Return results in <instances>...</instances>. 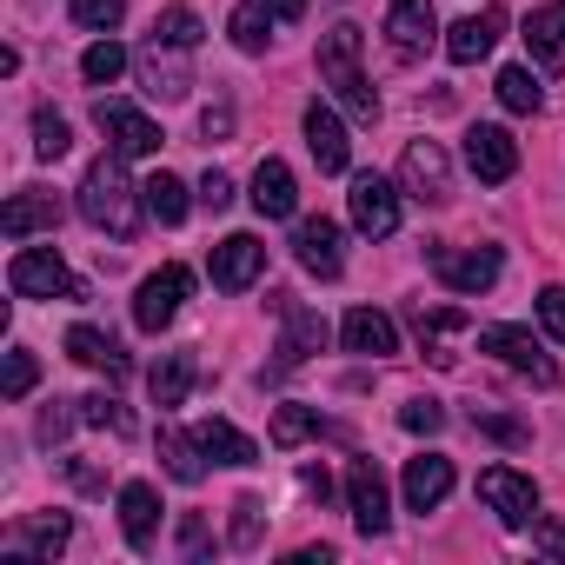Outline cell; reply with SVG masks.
Here are the masks:
<instances>
[{
    "instance_id": "6da1fadb",
    "label": "cell",
    "mask_w": 565,
    "mask_h": 565,
    "mask_svg": "<svg viewBox=\"0 0 565 565\" xmlns=\"http://www.w3.org/2000/svg\"><path fill=\"white\" fill-rule=\"evenodd\" d=\"M127 153H100L81 180V220L114 233V239H134L140 233V206H134V186H127Z\"/></svg>"
},
{
    "instance_id": "7a4b0ae2",
    "label": "cell",
    "mask_w": 565,
    "mask_h": 565,
    "mask_svg": "<svg viewBox=\"0 0 565 565\" xmlns=\"http://www.w3.org/2000/svg\"><path fill=\"white\" fill-rule=\"evenodd\" d=\"M320 81L340 94V107L353 114V120H380V94H373V81H366V67H360V28H327V41H320Z\"/></svg>"
},
{
    "instance_id": "3957f363",
    "label": "cell",
    "mask_w": 565,
    "mask_h": 565,
    "mask_svg": "<svg viewBox=\"0 0 565 565\" xmlns=\"http://www.w3.org/2000/svg\"><path fill=\"white\" fill-rule=\"evenodd\" d=\"M8 287L21 300H87V287L67 273V259L54 246H21L14 266H8Z\"/></svg>"
},
{
    "instance_id": "277c9868",
    "label": "cell",
    "mask_w": 565,
    "mask_h": 565,
    "mask_svg": "<svg viewBox=\"0 0 565 565\" xmlns=\"http://www.w3.org/2000/svg\"><path fill=\"white\" fill-rule=\"evenodd\" d=\"M426 266L446 279L452 294H486L492 279H499V266H505V253L499 246H433Z\"/></svg>"
},
{
    "instance_id": "5b68a950",
    "label": "cell",
    "mask_w": 565,
    "mask_h": 565,
    "mask_svg": "<svg viewBox=\"0 0 565 565\" xmlns=\"http://www.w3.org/2000/svg\"><path fill=\"white\" fill-rule=\"evenodd\" d=\"M479 353L505 360V366H512V373H525L532 386H558V366L545 360V347H539L525 327H486V333H479Z\"/></svg>"
},
{
    "instance_id": "8992f818",
    "label": "cell",
    "mask_w": 565,
    "mask_h": 565,
    "mask_svg": "<svg viewBox=\"0 0 565 565\" xmlns=\"http://www.w3.org/2000/svg\"><path fill=\"white\" fill-rule=\"evenodd\" d=\"M479 499L499 512V525H512V532H525L532 519H539V486L532 479H519L512 466H486L479 472Z\"/></svg>"
},
{
    "instance_id": "52a82bcc",
    "label": "cell",
    "mask_w": 565,
    "mask_h": 565,
    "mask_svg": "<svg viewBox=\"0 0 565 565\" xmlns=\"http://www.w3.org/2000/svg\"><path fill=\"white\" fill-rule=\"evenodd\" d=\"M186 294H193V273H186V266H160V273H147V279H140V300H134L140 333L173 327V313H180V300H186Z\"/></svg>"
},
{
    "instance_id": "ba28073f",
    "label": "cell",
    "mask_w": 565,
    "mask_h": 565,
    "mask_svg": "<svg viewBox=\"0 0 565 565\" xmlns=\"http://www.w3.org/2000/svg\"><path fill=\"white\" fill-rule=\"evenodd\" d=\"M273 307H279V320H287V333H279V360H273V373H294V366H307L320 347H327V320L320 313H307V307H294L287 294H273Z\"/></svg>"
},
{
    "instance_id": "9c48e42d",
    "label": "cell",
    "mask_w": 565,
    "mask_h": 565,
    "mask_svg": "<svg viewBox=\"0 0 565 565\" xmlns=\"http://www.w3.org/2000/svg\"><path fill=\"white\" fill-rule=\"evenodd\" d=\"M206 266H213V287H220V294H246L253 279L266 273V246H259L253 233H226Z\"/></svg>"
},
{
    "instance_id": "30bf717a",
    "label": "cell",
    "mask_w": 565,
    "mask_h": 565,
    "mask_svg": "<svg viewBox=\"0 0 565 565\" xmlns=\"http://www.w3.org/2000/svg\"><path fill=\"white\" fill-rule=\"evenodd\" d=\"M94 120H100V134L114 140V153H127V160L160 153V127H153L140 107H127V100H100V107H94Z\"/></svg>"
},
{
    "instance_id": "8fae6325",
    "label": "cell",
    "mask_w": 565,
    "mask_h": 565,
    "mask_svg": "<svg viewBox=\"0 0 565 565\" xmlns=\"http://www.w3.org/2000/svg\"><path fill=\"white\" fill-rule=\"evenodd\" d=\"M386 34H393V54H399V61H419V54L439 41L433 0H386Z\"/></svg>"
},
{
    "instance_id": "7c38bea8",
    "label": "cell",
    "mask_w": 565,
    "mask_h": 565,
    "mask_svg": "<svg viewBox=\"0 0 565 565\" xmlns=\"http://www.w3.org/2000/svg\"><path fill=\"white\" fill-rule=\"evenodd\" d=\"M353 226L366 239H393L399 233V193L380 180V173H360L353 180Z\"/></svg>"
},
{
    "instance_id": "4fadbf2b",
    "label": "cell",
    "mask_w": 565,
    "mask_h": 565,
    "mask_svg": "<svg viewBox=\"0 0 565 565\" xmlns=\"http://www.w3.org/2000/svg\"><path fill=\"white\" fill-rule=\"evenodd\" d=\"M347 499H353V525L366 532V539H380L386 532V472L373 466V459H353L347 466Z\"/></svg>"
},
{
    "instance_id": "5bb4252c",
    "label": "cell",
    "mask_w": 565,
    "mask_h": 565,
    "mask_svg": "<svg viewBox=\"0 0 565 565\" xmlns=\"http://www.w3.org/2000/svg\"><path fill=\"white\" fill-rule=\"evenodd\" d=\"M499 34H505V8L466 14V21L446 28V61H452V67H472V61H486V54L499 47Z\"/></svg>"
},
{
    "instance_id": "9a60e30c",
    "label": "cell",
    "mask_w": 565,
    "mask_h": 565,
    "mask_svg": "<svg viewBox=\"0 0 565 565\" xmlns=\"http://www.w3.org/2000/svg\"><path fill=\"white\" fill-rule=\"evenodd\" d=\"M466 167H472L486 186H505V180L519 173V147H512V134H505V127H472V134H466Z\"/></svg>"
},
{
    "instance_id": "2e32d148",
    "label": "cell",
    "mask_w": 565,
    "mask_h": 565,
    "mask_svg": "<svg viewBox=\"0 0 565 565\" xmlns=\"http://www.w3.org/2000/svg\"><path fill=\"white\" fill-rule=\"evenodd\" d=\"M399 180H406V193L413 200H446L452 193V173H446V153H439V140H413L406 147V160H399Z\"/></svg>"
},
{
    "instance_id": "e0dca14e",
    "label": "cell",
    "mask_w": 565,
    "mask_h": 565,
    "mask_svg": "<svg viewBox=\"0 0 565 565\" xmlns=\"http://www.w3.org/2000/svg\"><path fill=\"white\" fill-rule=\"evenodd\" d=\"M294 253H300V266L313 273V279H340L347 273V253H340V226L320 213V220H300V233H294Z\"/></svg>"
},
{
    "instance_id": "ac0fdd59",
    "label": "cell",
    "mask_w": 565,
    "mask_h": 565,
    "mask_svg": "<svg viewBox=\"0 0 565 565\" xmlns=\"http://www.w3.org/2000/svg\"><path fill=\"white\" fill-rule=\"evenodd\" d=\"M340 340H347V353H360V360H393V353H399V327H393L380 307H353L347 327H340Z\"/></svg>"
},
{
    "instance_id": "d6986e66",
    "label": "cell",
    "mask_w": 565,
    "mask_h": 565,
    "mask_svg": "<svg viewBox=\"0 0 565 565\" xmlns=\"http://www.w3.org/2000/svg\"><path fill=\"white\" fill-rule=\"evenodd\" d=\"M120 532H127L134 552H153V532H160V492H153L147 479L120 486Z\"/></svg>"
},
{
    "instance_id": "ffe728a7",
    "label": "cell",
    "mask_w": 565,
    "mask_h": 565,
    "mask_svg": "<svg viewBox=\"0 0 565 565\" xmlns=\"http://www.w3.org/2000/svg\"><path fill=\"white\" fill-rule=\"evenodd\" d=\"M54 226H61V200H54V193H41V186L14 193V200H8V213H0V233H8V239L54 233Z\"/></svg>"
},
{
    "instance_id": "44dd1931",
    "label": "cell",
    "mask_w": 565,
    "mask_h": 565,
    "mask_svg": "<svg viewBox=\"0 0 565 565\" xmlns=\"http://www.w3.org/2000/svg\"><path fill=\"white\" fill-rule=\"evenodd\" d=\"M446 492H452V459H446V452L406 459V505H413V512H433Z\"/></svg>"
},
{
    "instance_id": "7402d4cb",
    "label": "cell",
    "mask_w": 565,
    "mask_h": 565,
    "mask_svg": "<svg viewBox=\"0 0 565 565\" xmlns=\"http://www.w3.org/2000/svg\"><path fill=\"white\" fill-rule=\"evenodd\" d=\"M294 206H300V186H294L287 160H259V173H253V213L259 220H287Z\"/></svg>"
},
{
    "instance_id": "603a6c76",
    "label": "cell",
    "mask_w": 565,
    "mask_h": 565,
    "mask_svg": "<svg viewBox=\"0 0 565 565\" xmlns=\"http://www.w3.org/2000/svg\"><path fill=\"white\" fill-rule=\"evenodd\" d=\"M307 147H313V160H320V173H347V160H353V147H347V127L333 120V107H307Z\"/></svg>"
},
{
    "instance_id": "cb8c5ba5",
    "label": "cell",
    "mask_w": 565,
    "mask_h": 565,
    "mask_svg": "<svg viewBox=\"0 0 565 565\" xmlns=\"http://www.w3.org/2000/svg\"><path fill=\"white\" fill-rule=\"evenodd\" d=\"M525 47H532L539 67H565V0L525 14Z\"/></svg>"
},
{
    "instance_id": "d4e9b609",
    "label": "cell",
    "mask_w": 565,
    "mask_h": 565,
    "mask_svg": "<svg viewBox=\"0 0 565 565\" xmlns=\"http://www.w3.org/2000/svg\"><path fill=\"white\" fill-rule=\"evenodd\" d=\"M67 353H74L81 366L107 373V380H127V353H120V340L100 333V327H74V333H67Z\"/></svg>"
},
{
    "instance_id": "484cf974",
    "label": "cell",
    "mask_w": 565,
    "mask_h": 565,
    "mask_svg": "<svg viewBox=\"0 0 565 565\" xmlns=\"http://www.w3.org/2000/svg\"><path fill=\"white\" fill-rule=\"evenodd\" d=\"M173 54H180V47H160V41L140 54V87H147L153 100H180V94L193 87V81H186V67H180Z\"/></svg>"
},
{
    "instance_id": "4316f807",
    "label": "cell",
    "mask_w": 565,
    "mask_h": 565,
    "mask_svg": "<svg viewBox=\"0 0 565 565\" xmlns=\"http://www.w3.org/2000/svg\"><path fill=\"white\" fill-rule=\"evenodd\" d=\"M193 439H200V452H206L213 466H253V459H259V446H253L239 426H226V419H200Z\"/></svg>"
},
{
    "instance_id": "83f0119b",
    "label": "cell",
    "mask_w": 565,
    "mask_h": 565,
    "mask_svg": "<svg viewBox=\"0 0 565 565\" xmlns=\"http://www.w3.org/2000/svg\"><path fill=\"white\" fill-rule=\"evenodd\" d=\"M193 380H200L193 353H160V366L147 373V386H153V406H180V399L193 393Z\"/></svg>"
},
{
    "instance_id": "f1b7e54d",
    "label": "cell",
    "mask_w": 565,
    "mask_h": 565,
    "mask_svg": "<svg viewBox=\"0 0 565 565\" xmlns=\"http://www.w3.org/2000/svg\"><path fill=\"white\" fill-rule=\"evenodd\" d=\"M206 452H200V439H186L180 426H160V466H167V479H180V486H200L206 479V466H200Z\"/></svg>"
},
{
    "instance_id": "f546056e",
    "label": "cell",
    "mask_w": 565,
    "mask_h": 565,
    "mask_svg": "<svg viewBox=\"0 0 565 565\" xmlns=\"http://www.w3.org/2000/svg\"><path fill=\"white\" fill-rule=\"evenodd\" d=\"M67 539H74V519H67V512H41V519H21V525H14V552H41V558H54Z\"/></svg>"
},
{
    "instance_id": "4dcf8cb0",
    "label": "cell",
    "mask_w": 565,
    "mask_h": 565,
    "mask_svg": "<svg viewBox=\"0 0 565 565\" xmlns=\"http://www.w3.org/2000/svg\"><path fill=\"white\" fill-rule=\"evenodd\" d=\"M140 193H147V213H153L160 226H180V220H186V186H180L173 173H153Z\"/></svg>"
},
{
    "instance_id": "1f68e13d",
    "label": "cell",
    "mask_w": 565,
    "mask_h": 565,
    "mask_svg": "<svg viewBox=\"0 0 565 565\" xmlns=\"http://www.w3.org/2000/svg\"><path fill=\"white\" fill-rule=\"evenodd\" d=\"M466 327V313L459 307H419V340H426V353H433V366H452V353H446V333H459Z\"/></svg>"
},
{
    "instance_id": "d6a6232c",
    "label": "cell",
    "mask_w": 565,
    "mask_h": 565,
    "mask_svg": "<svg viewBox=\"0 0 565 565\" xmlns=\"http://www.w3.org/2000/svg\"><path fill=\"white\" fill-rule=\"evenodd\" d=\"M313 433H333L313 406H279V413H273V446H300V439H313Z\"/></svg>"
},
{
    "instance_id": "836d02e7",
    "label": "cell",
    "mask_w": 565,
    "mask_h": 565,
    "mask_svg": "<svg viewBox=\"0 0 565 565\" xmlns=\"http://www.w3.org/2000/svg\"><path fill=\"white\" fill-rule=\"evenodd\" d=\"M81 74H87L94 87H114V81L127 74V47H120L114 34H107V41H94V47L81 54Z\"/></svg>"
},
{
    "instance_id": "e575fe53",
    "label": "cell",
    "mask_w": 565,
    "mask_h": 565,
    "mask_svg": "<svg viewBox=\"0 0 565 565\" xmlns=\"http://www.w3.org/2000/svg\"><path fill=\"white\" fill-rule=\"evenodd\" d=\"M153 41H160V47L193 54V47H200V14H193V8H167V14L153 21Z\"/></svg>"
},
{
    "instance_id": "d590c367",
    "label": "cell",
    "mask_w": 565,
    "mask_h": 565,
    "mask_svg": "<svg viewBox=\"0 0 565 565\" xmlns=\"http://www.w3.org/2000/svg\"><path fill=\"white\" fill-rule=\"evenodd\" d=\"M226 34H233V47H239V54H266V41H273V21H266V8H233Z\"/></svg>"
},
{
    "instance_id": "8d00e7d4",
    "label": "cell",
    "mask_w": 565,
    "mask_h": 565,
    "mask_svg": "<svg viewBox=\"0 0 565 565\" xmlns=\"http://www.w3.org/2000/svg\"><path fill=\"white\" fill-rule=\"evenodd\" d=\"M74 406H81V419H87V426H107V433H120V439L134 433V413H127L114 393H87V399H74Z\"/></svg>"
},
{
    "instance_id": "74e56055",
    "label": "cell",
    "mask_w": 565,
    "mask_h": 565,
    "mask_svg": "<svg viewBox=\"0 0 565 565\" xmlns=\"http://www.w3.org/2000/svg\"><path fill=\"white\" fill-rule=\"evenodd\" d=\"M499 100H505L512 114H539V100H545V94H539L532 67H505V74H499Z\"/></svg>"
},
{
    "instance_id": "f35d334b",
    "label": "cell",
    "mask_w": 565,
    "mask_h": 565,
    "mask_svg": "<svg viewBox=\"0 0 565 565\" xmlns=\"http://www.w3.org/2000/svg\"><path fill=\"white\" fill-rule=\"evenodd\" d=\"M67 147H74V134H67V120H61L54 107H41V114H34V153H41V160H61Z\"/></svg>"
},
{
    "instance_id": "ab89813d",
    "label": "cell",
    "mask_w": 565,
    "mask_h": 565,
    "mask_svg": "<svg viewBox=\"0 0 565 565\" xmlns=\"http://www.w3.org/2000/svg\"><path fill=\"white\" fill-rule=\"evenodd\" d=\"M67 14H74L81 28H94V34H114L120 14H127V0H67Z\"/></svg>"
},
{
    "instance_id": "60d3db41",
    "label": "cell",
    "mask_w": 565,
    "mask_h": 565,
    "mask_svg": "<svg viewBox=\"0 0 565 565\" xmlns=\"http://www.w3.org/2000/svg\"><path fill=\"white\" fill-rule=\"evenodd\" d=\"M472 433H486V439H499V446H525V439H532V426H525V419H505V413H472Z\"/></svg>"
},
{
    "instance_id": "b9f144b4",
    "label": "cell",
    "mask_w": 565,
    "mask_h": 565,
    "mask_svg": "<svg viewBox=\"0 0 565 565\" xmlns=\"http://www.w3.org/2000/svg\"><path fill=\"white\" fill-rule=\"evenodd\" d=\"M34 380H41L34 353H28V347H14V353H8V386H0V393H8V399H28V393H34Z\"/></svg>"
},
{
    "instance_id": "7bdbcfd3",
    "label": "cell",
    "mask_w": 565,
    "mask_h": 565,
    "mask_svg": "<svg viewBox=\"0 0 565 565\" xmlns=\"http://www.w3.org/2000/svg\"><path fill=\"white\" fill-rule=\"evenodd\" d=\"M399 426H406V433H439V426H446V406H439V399H406V406H399Z\"/></svg>"
},
{
    "instance_id": "ee69618b",
    "label": "cell",
    "mask_w": 565,
    "mask_h": 565,
    "mask_svg": "<svg viewBox=\"0 0 565 565\" xmlns=\"http://www.w3.org/2000/svg\"><path fill=\"white\" fill-rule=\"evenodd\" d=\"M233 545H239V552L259 545V499H239V505H233Z\"/></svg>"
},
{
    "instance_id": "f6af8a7d",
    "label": "cell",
    "mask_w": 565,
    "mask_h": 565,
    "mask_svg": "<svg viewBox=\"0 0 565 565\" xmlns=\"http://www.w3.org/2000/svg\"><path fill=\"white\" fill-rule=\"evenodd\" d=\"M539 320H545L552 340H565V287H545L539 294Z\"/></svg>"
},
{
    "instance_id": "bcb514c9",
    "label": "cell",
    "mask_w": 565,
    "mask_h": 565,
    "mask_svg": "<svg viewBox=\"0 0 565 565\" xmlns=\"http://www.w3.org/2000/svg\"><path fill=\"white\" fill-rule=\"evenodd\" d=\"M200 206H213V213H226V206H233V180H226L220 167L200 180Z\"/></svg>"
},
{
    "instance_id": "7dc6e473",
    "label": "cell",
    "mask_w": 565,
    "mask_h": 565,
    "mask_svg": "<svg viewBox=\"0 0 565 565\" xmlns=\"http://www.w3.org/2000/svg\"><path fill=\"white\" fill-rule=\"evenodd\" d=\"M206 545H213V539H206V519H200V512H193V519H180V558H200Z\"/></svg>"
},
{
    "instance_id": "c3c4849f",
    "label": "cell",
    "mask_w": 565,
    "mask_h": 565,
    "mask_svg": "<svg viewBox=\"0 0 565 565\" xmlns=\"http://www.w3.org/2000/svg\"><path fill=\"white\" fill-rule=\"evenodd\" d=\"M67 426H74V413H67V406L54 399V406L41 413V446H54V439H67Z\"/></svg>"
},
{
    "instance_id": "681fc988",
    "label": "cell",
    "mask_w": 565,
    "mask_h": 565,
    "mask_svg": "<svg viewBox=\"0 0 565 565\" xmlns=\"http://www.w3.org/2000/svg\"><path fill=\"white\" fill-rule=\"evenodd\" d=\"M200 134H206V140H226V134H233V107H206V114H200Z\"/></svg>"
},
{
    "instance_id": "f907efd6",
    "label": "cell",
    "mask_w": 565,
    "mask_h": 565,
    "mask_svg": "<svg viewBox=\"0 0 565 565\" xmlns=\"http://www.w3.org/2000/svg\"><path fill=\"white\" fill-rule=\"evenodd\" d=\"M532 545H539V552H552V558H565V519L539 525V532H532Z\"/></svg>"
},
{
    "instance_id": "816d5d0a",
    "label": "cell",
    "mask_w": 565,
    "mask_h": 565,
    "mask_svg": "<svg viewBox=\"0 0 565 565\" xmlns=\"http://www.w3.org/2000/svg\"><path fill=\"white\" fill-rule=\"evenodd\" d=\"M67 472H74V486H81V492H107V479H100V472H94V466H81V459H74V466H67Z\"/></svg>"
},
{
    "instance_id": "f5cc1de1",
    "label": "cell",
    "mask_w": 565,
    "mask_h": 565,
    "mask_svg": "<svg viewBox=\"0 0 565 565\" xmlns=\"http://www.w3.org/2000/svg\"><path fill=\"white\" fill-rule=\"evenodd\" d=\"M266 8H273L279 21H300V14H307V0H266Z\"/></svg>"
},
{
    "instance_id": "db71d44e",
    "label": "cell",
    "mask_w": 565,
    "mask_h": 565,
    "mask_svg": "<svg viewBox=\"0 0 565 565\" xmlns=\"http://www.w3.org/2000/svg\"><path fill=\"white\" fill-rule=\"evenodd\" d=\"M307 492H313V499H327V492H333V479H327L320 466H307Z\"/></svg>"
}]
</instances>
